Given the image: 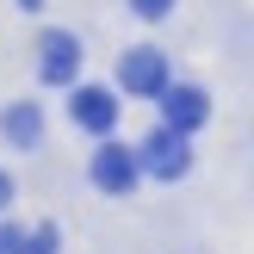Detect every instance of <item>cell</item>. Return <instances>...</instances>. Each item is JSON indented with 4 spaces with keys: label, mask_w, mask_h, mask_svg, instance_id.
Here are the masks:
<instances>
[{
    "label": "cell",
    "mask_w": 254,
    "mask_h": 254,
    "mask_svg": "<svg viewBox=\"0 0 254 254\" xmlns=\"http://www.w3.org/2000/svg\"><path fill=\"white\" fill-rule=\"evenodd\" d=\"M186 161H192V149H186V130H174V124H161V130L136 149V168L155 174V180H180Z\"/></svg>",
    "instance_id": "cell-1"
},
{
    "label": "cell",
    "mask_w": 254,
    "mask_h": 254,
    "mask_svg": "<svg viewBox=\"0 0 254 254\" xmlns=\"http://www.w3.org/2000/svg\"><path fill=\"white\" fill-rule=\"evenodd\" d=\"M37 74H44L50 87H68L74 74H81V44H74L68 31H44V44H37Z\"/></svg>",
    "instance_id": "cell-2"
},
{
    "label": "cell",
    "mask_w": 254,
    "mask_h": 254,
    "mask_svg": "<svg viewBox=\"0 0 254 254\" xmlns=\"http://www.w3.org/2000/svg\"><path fill=\"white\" fill-rule=\"evenodd\" d=\"M136 149H124V143H99L93 149V186L99 192H130L136 186Z\"/></svg>",
    "instance_id": "cell-3"
},
{
    "label": "cell",
    "mask_w": 254,
    "mask_h": 254,
    "mask_svg": "<svg viewBox=\"0 0 254 254\" xmlns=\"http://www.w3.org/2000/svg\"><path fill=\"white\" fill-rule=\"evenodd\" d=\"M118 81H124V93L155 99L161 87H168V56H161V50H130V56L118 62Z\"/></svg>",
    "instance_id": "cell-4"
},
{
    "label": "cell",
    "mask_w": 254,
    "mask_h": 254,
    "mask_svg": "<svg viewBox=\"0 0 254 254\" xmlns=\"http://www.w3.org/2000/svg\"><path fill=\"white\" fill-rule=\"evenodd\" d=\"M161 118L174 124V130H198V124L211 118V99H205V87H161Z\"/></svg>",
    "instance_id": "cell-5"
},
{
    "label": "cell",
    "mask_w": 254,
    "mask_h": 254,
    "mask_svg": "<svg viewBox=\"0 0 254 254\" xmlns=\"http://www.w3.org/2000/svg\"><path fill=\"white\" fill-rule=\"evenodd\" d=\"M68 106H74V124H81V130H93V136H106L112 124H118V99H112L106 87H81Z\"/></svg>",
    "instance_id": "cell-6"
},
{
    "label": "cell",
    "mask_w": 254,
    "mask_h": 254,
    "mask_svg": "<svg viewBox=\"0 0 254 254\" xmlns=\"http://www.w3.org/2000/svg\"><path fill=\"white\" fill-rule=\"evenodd\" d=\"M0 124H6V136H12L19 149H31L37 136H44V112H37V106H6V118H0Z\"/></svg>",
    "instance_id": "cell-7"
},
{
    "label": "cell",
    "mask_w": 254,
    "mask_h": 254,
    "mask_svg": "<svg viewBox=\"0 0 254 254\" xmlns=\"http://www.w3.org/2000/svg\"><path fill=\"white\" fill-rule=\"evenodd\" d=\"M19 254H56V223H37L31 236H19Z\"/></svg>",
    "instance_id": "cell-8"
},
{
    "label": "cell",
    "mask_w": 254,
    "mask_h": 254,
    "mask_svg": "<svg viewBox=\"0 0 254 254\" xmlns=\"http://www.w3.org/2000/svg\"><path fill=\"white\" fill-rule=\"evenodd\" d=\"M130 6L143 12V19H168V6H174V0H130Z\"/></svg>",
    "instance_id": "cell-9"
},
{
    "label": "cell",
    "mask_w": 254,
    "mask_h": 254,
    "mask_svg": "<svg viewBox=\"0 0 254 254\" xmlns=\"http://www.w3.org/2000/svg\"><path fill=\"white\" fill-rule=\"evenodd\" d=\"M0 254H19V230L12 223H0Z\"/></svg>",
    "instance_id": "cell-10"
},
{
    "label": "cell",
    "mask_w": 254,
    "mask_h": 254,
    "mask_svg": "<svg viewBox=\"0 0 254 254\" xmlns=\"http://www.w3.org/2000/svg\"><path fill=\"white\" fill-rule=\"evenodd\" d=\"M6 205H12V180L0 174V211H6Z\"/></svg>",
    "instance_id": "cell-11"
},
{
    "label": "cell",
    "mask_w": 254,
    "mask_h": 254,
    "mask_svg": "<svg viewBox=\"0 0 254 254\" xmlns=\"http://www.w3.org/2000/svg\"><path fill=\"white\" fill-rule=\"evenodd\" d=\"M19 6H25V12H37V6H44V0H19Z\"/></svg>",
    "instance_id": "cell-12"
}]
</instances>
